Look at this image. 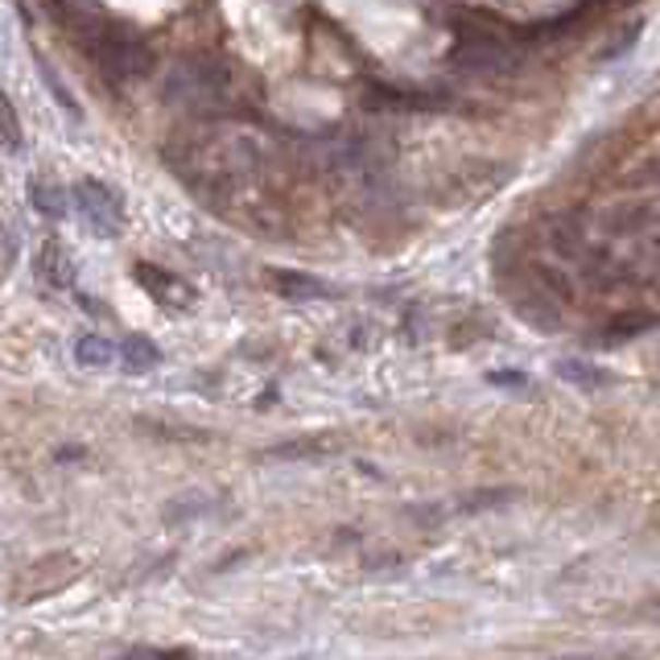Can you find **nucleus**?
Returning a JSON list of instances; mask_svg holds the SVG:
<instances>
[{"instance_id": "f257e3e1", "label": "nucleus", "mask_w": 660, "mask_h": 660, "mask_svg": "<svg viewBox=\"0 0 660 660\" xmlns=\"http://www.w3.org/2000/svg\"><path fill=\"white\" fill-rule=\"evenodd\" d=\"M467 34L458 38V46L451 50V62L458 71H471V75H516L525 67V50L488 17L471 13L467 17Z\"/></svg>"}, {"instance_id": "f03ea898", "label": "nucleus", "mask_w": 660, "mask_h": 660, "mask_svg": "<svg viewBox=\"0 0 660 660\" xmlns=\"http://www.w3.org/2000/svg\"><path fill=\"white\" fill-rule=\"evenodd\" d=\"M79 41L87 46V55L95 58V67H104L116 79H145L153 71V50L149 41L120 34L104 21H79Z\"/></svg>"}, {"instance_id": "7ed1b4c3", "label": "nucleus", "mask_w": 660, "mask_h": 660, "mask_svg": "<svg viewBox=\"0 0 660 660\" xmlns=\"http://www.w3.org/2000/svg\"><path fill=\"white\" fill-rule=\"evenodd\" d=\"M227 87H231V79H227L224 67H211L203 58H190V62H182L170 75L166 99L199 108V112H211V108H219L227 99Z\"/></svg>"}, {"instance_id": "20e7f679", "label": "nucleus", "mask_w": 660, "mask_h": 660, "mask_svg": "<svg viewBox=\"0 0 660 660\" xmlns=\"http://www.w3.org/2000/svg\"><path fill=\"white\" fill-rule=\"evenodd\" d=\"M75 211L83 215V224L92 227L95 236H120V227H124V207H120V194L112 187H104V182H79L75 187Z\"/></svg>"}, {"instance_id": "39448f33", "label": "nucleus", "mask_w": 660, "mask_h": 660, "mask_svg": "<svg viewBox=\"0 0 660 660\" xmlns=\"http://www.w3.org/2000/svg\"><path fill=\"white\" fill-rule=\"evenodd\" d=\"M132 281L141 285L145 293H149L157 305H166V310H190L194 305V289H190L182 277H173L170 268H157V264H132Z\"/></svg>"}, {"instance_id": "423d86ee", "label": "nucleus", "mask_w": 660, "mask_h": 660, "mask_svg": "<svg viewBox=\"0 0 660 660\" xmlns=\"http://www.w3.org/2000/svg\"><path fill=\"white\" fill-rule=\"evenodd\" d=\"M273 289L281 293L285 302H319V298L331 293V285H322L319 277H305V273H293V268L273 273Z\"/></svg>"}, {"instance_id": "0eeeda50", "label": "nucleus", "mask_w": 660, "mask_h": 660, "mask_svg": "<svg viewBox=\"0 0 660 660\" xmlns=\"http://www.w3.org/2000/svg\"><path fill=\"white\" fill-rule=\"evenodd\" d=\"M38 277L46 285H55V289H71L75 285V264L58 244H46L38 252Z\"/></svg>"}, {"instance_id": "6e6552de", "label": "nucleus", "mask_w": 660, "mask_h": 660, "mask_svg": "<svg viewBox=\"0 0 660 660\" xmlns=\"http://www.w3.org/2000/svg\"><path fill=\"white\" fill-rule=\"evenodd\" d=\"M75 363H79V368H92V372H99V368H112L116 347L104 339V335H83V339L75 343Z\"/></svg>"}, {"instance_id": "1a4fd4ad", "label": "nucleus", "mask_w": 660, "mask_h": 660, "mask_svg": "<svg viewBox=\"0 0 660 660\" xmlns=\"http://www.w3.org/2000/svg\"><path fill=\"white\" fill-rule=\"evenodd\" d=\"M116 359H124L129 372H153V368L161 363V351H157L145 335H132L124 347H116Z\"/></svg>"}, {"instance_id": "9d476101", "label": "nucleus", "mask_w": 660, "mask_h": 660, "mask_svg": "<svg viewBox=\"0 0 660 660\" xmlns=\"http://www.w3.org/2000/svg\"><path fill=\"white\" fill-rule=\"evenodd\" d=\"M29 199H34V207H38L46 219H62V215H67V207H62V203H67V194H62L58 187L34 182V187H29Z\"/></svg>"}, {"instance_id": "9b49d317", "label": "nucleus", "mask_w": 660, "mask_h": 660, "mask_svg": "<svg viewBox=\"0 0 660 660\" xmlns=\"http://www.w3.org/2000/svg\"><path fill=\"white\" fill-rule=\"evenodd\" d=\"M0 141L9 145V153H21V120H17V108H13L9 95L0 99Z\"/></svg>"}, {"instance_id": "f8f14e48", "label": "nucleus", "mask_w": 660, "mask_h": 660, "mask_svg": "<svg viewBox=\"0 0 660 660\" xmlns=\"http://www.w3.org/2000/svg\"><path fill=\"white\" fill-rule=\"evenodd\" d=\"M557 372H562V380H574V384H586V388H595V384H603L607 380L599 368H590V363H583V359H566Z\"/></svg>"}, {"instance_id": "ddd939ff", "label": "nucleus", "mask_w": 660, "mask_h": 660, "mask_svg": "<svg viewBox=\"0 0 660 660\" xmlns=\"http://www.w3.org/2000/svg\"><path fill=\"white\" fill-rule=\"evenodd\" d=\"M491 384H508V388H516V384H525V376H516V372H495Z\"/></svg>"}]
</instances>
